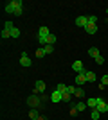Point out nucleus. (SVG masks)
Masks as SVG:
<instances>
[{"mask_svg":"<svg viewBox=\"0 0 108 120\" xmlns=\"http://www.w3.org/2000/svg\"><path fill=\"white\" fill-rule=\"evenodd\" d=\"M22 5H24V2H22V0H11V2H7V4L4 5V11L7 13V15H15L16 9H18V7H22Z\"/></svg>","mask_w":108,"mask_h":120,"instance_id":"1","label":"nucleus"},{"mask_svg":"<svg viewBox=\"0 0 108 120\" xmlns=\"http://www.w3.org/2000/svg\"><path fill=\"white\" fill-rule=\"evenodd\" d=\"M41 102H43V100H41V97H38L36 93H32L31 97H27V104L31 106V109H36V108H40Z\"/></svg>","mask_w":108,"mask_h":120,"instance_id":"2","label":"nucleus"},{"mask_svg":"<svg viewBox=\"0 0 108 120\" xmlns=\"http://www.w3.org/2000/svg\"><path fill=\"white\" fill-rule=\"evenodd\" d=\"M96 109H97L99 113H106L108 111V104L101 99V97H97V106H96Z\"/></svg>","mask_w":108,"mask_h":120,"instance_id":"3","label":"nucleus"},{"mask_svg":"<svg viewBox=\"0 0 108 120\" xmlns=\"http://www.w3.org/2000/svg\"><path fill=\"white\" fill-rule=\"evenodd\" d=\"M20 65L22 66H31L32 65V61H31V57H29V54H27V52H22V57H20Z\"/></svg>","mask_w":108,"mask_h":120,"instance_id":"4","label":"nucleus"},{"mask_svg":"<svg viewBox=\"0 0 108 120\" xmlns=\"http://www.w3.org/2000/svg\"><path fill=\"white\" fill-rule=\"evenodd\" d=\"M72 70L76 72V74L87 72V70H85V66H83V61H74V63H72Z\"/></svg>","mask_w":108,"mask_h":120,"instance_id":"5","label":"nucleus"},{"mask_svg":"<svg viewBox=\"0 0 108 120\" xmlns=\"http://www.w3.org/2000/svg\"><path fill=\"white\" fill-rule=\"evenodd\" d=\"M47 90V86L43 81H36V84H34V93H43V91Z\"/></svg>","mask_w":108,"mask_h":120,"instance_id":"6","label":"nucleus"},{"mask_svg":"<svg viewBox=\"0 0 108 120\" xmlns=\"http://www.w3.org/2000/svg\"><path fill=\"white\" fill-rule=\"evenodd\" d=\"M76 25L85 29V27L88 25V16H77V18H76Z\"/></svg>","mask_w":108,"mask_h":120,"instance_id":"7","label":"nucleus"},{"mask_svg":"<svg viewBox=\"0 0 108 120\" xmlns=\"http://www.w3.org/2000/svg\"><path fill=\"white\" fill-rule=\"evenodd\" d=\"M61 99H63V93H61V91L54 90L51 93V102H61Z\"/></svg>","mask_w":108,"mask_h":120,"instance_id":"8","label":"nucleus"},{"mask_svg":"<svg viewBox=\"0 0 108 120\" xmlns=\"http://www.w3.org/2000/svg\"><path fill=\"white\" fill-rule=\"evenodd\" d=\"M85 82H87V75H85V72L76 74V84H77V86H83Z\"/></svg>","mask_w":108,"mask_h":120,"instance_id":"9","label":"nucleus"},{"mask_svg":"<svg viewBox=\"0 0 108 120\" xmlns=\"http://www.w3.org/2000/svg\"><path fill=\"white\" fill-rule=\"evenodd\" d=\"M85 30H87L88 34H96V32H97V23H88L87 27H85Z\"/></svg>","mask_w":108,"mask_h":120,"instance_id":"10","label":"nucleus"},{"mask_svg":"<svg viewBox=\"0 0 108 120\" xmlns=\"http://www.w3.org/2000/svg\"><path fill=\"white\" fill-rule=\"evenodd\" d=\"M87 106L90 109H96V106H97V97H90V99L87 100Z\"/></svg>","mask_w":108,"mask_h":120,"instance_id":"11","label":"nucleus"},{"mask_svg":"<svg viewBox=\"0 0 108 120\" xmlns=\"http://www.w3.org/2000/svg\"><path fill=\"white\" fill-rule=\"evenodd\" d=\"M88 56L96 59L97 56H101V52H99V49H96V47H90V49H88Z\"/></svg>","mask_w":108,"mask_h":120,"instance_id":"12","label":"nucleus"},{"mask_svg":"<svg viewBox=\"0 0 108 120\" xmlns=\"http://www.w3.org/2000/svg\"><path fill=\"white\" fill-rule=\"evenodd\" d=\"M85 75H87V82H94V81L97 79V77H96V74H94L92 70H87V72H85Z\"/></svg>","mask_w":108,"mask_h":120,"instance_id":"13","label":"nucleus"},{"mask_svg":"<svg viewBox=\"0 0 108 120\" xmlns=\"http://www.w3.org/2000/svg\"><path fill=\"white\" fill-rule=\"evenodd\" d=\"M38 34H41V36H49V34H51V32H49V27L41 25L40 29H38Z\"/></svg>","mask_w":108,"mask_h":120,"instance_id":"14","label":"nucleus"},{"mask_svg":"<svg viewBox=\"0 0 108 120\" xmlns=\"http://www.w3.org/2000/svg\"><path fill=\"white\" fill-rule=\"evenodd\" d=\"M88 106H87V102H76V109L77 111H85Z\"/></svg>","mask_w":108,"mask_h":120,"instance_id":"15","label":"nucleus"},{"mask_svg":"<svg viewBox=\"0 0 108 120\" xmlns=\"http://www.w3.org/2000/svg\"><path fill=\"white\" fill-rule=\"evenodd\" d=\"M29 118H31V120H38V118H40L38 111H36V109H31V111H29Z\"/></svg>","mask_w":108,"mask_h":120,"instance_id":"16","label":"nucleus"},{"mask_svg":"<svg viewBox=\"0 0 108 120\" xmlns=\"http://www.w3.org/2000/svg\"><path fill=\"white\" fill-rule=\"evenodd\" d=\"M67 88H68V86H67V84H63V82H60V84L56 86V90H58V91H61V93H65V91H67Z\"/></svg>","mask_w":108,"mask_h":120,"instance_id":"17","label":"nucleus"},{"mask_svg":"<svg viewBox=\"0 0 108 120\" xmlns=\"http://www.w3.org/2000/svg\"><path fill=\"white\" fill-rule=\"evenodd\" d=\"M11 38H20V29L18 27H15V29L11 30Z\"/></svg>","mask_w":108,"mask_h":120,"instance_id":"18","label":"nucleus"},{"mask_svg":"<svg viewBox=\"0 0 108 120\" xmlns=\"http://www.w3.org/2000/svg\"><path fill=\"white\" fill-rule=\"evenodd\" d=\"M43 56H47V54H45V50H43V47H41V49L36 50V57H38V59H41Z\"/></svg>","mask_w":108,"mask_h":120,"instance_id":"19","label":"nucleus"},{"mask_svg":"<svg viewBox=\"0 0 108 120\" xmlns=\"http://www.w3.org/2000/svg\"><path fill=\"white\" fill-rule=\"evenodd\" d=\"M4 29H5V30H9V32H11V30L15 29V25H13V22H5V23H4Z\"/></svg>","mask_w":108,"mask_h":120,"instance_id":"20","label":"nucleus"},{"mask_svg":"<svg viewBox=\"0 0 108 120\" xmlns=\"http://www.w3.org/2000/svg\"><path fill=\"white\" fill-rule=\"evenodd\" d=\"M76 97H85V90H83L81 86H77V88H76Z\"/></svg>","mask_w":108,"mask_h":120,"instance_id":"21","label":"nucleus"},{"mask_svg":"<svg viewBox=\"0 0 108 120\" xmlns=\"http://www.w3.org/2000/svg\"><path fill=\"white\" fill-rule=\"evenodd\" d=\"M43 50H45V54H52V52H54V45H45Z\"/></svg>","mask_w":108,"mask_h":120,"instance_id":"22","label":"nucleus"},{"mask_svg":"<svg viewBox=\"0 0 108 120\" xmlns=\"http://www.w3.org/2000/svg\"><path fill=\"white\" fill-rule=\"evenodd\" d=\"M56 43V36L54 34H49V40H47V45H54Z\"/></svg>","mask_w":108,"mask_h":120,"instance_id":"23","label":"nucleus"},{"mask_svg":"<svg viewBox=\"0 0 108 120\" xmlns=\"http://www.w3.org/2000/svg\"><path fill=\"white\" fill-rule=\"evenodd\" d=\"M90 116H92V120H99V116H101V113H99L97 109H92V115H90Z\"/></svg>","mask_w":108,"mask_h":120,"instance_id":"24","label":"nucleus"},{"mask_svg":"<svg viewBox=\"0 0 108 120\" xmlns=\"http://www.w3.org/2000/svg\"><path fill=\"white\" fill-rule=\"evenodd\" d=\"M7 38H11V32L5 30V29H2V40H7Z\"/></svg>","mask_w":108,"mask_h":120,"instance_id":"25","label":"nucleus"},{"mask_svg":"<svg viewBox=\"0 0 108 120\" xmlns=\"http://www.w3.org/2000/svg\"><path fill=\"white\" fill-rule=\"evenodd\" d=\"M70 93H67V91H65V93H63V99H61V102H70Z\"/></svg>","mask_w":108,"mask_h":120,"instance_id":"26","label":"nucleus"},{"mask_svg":"<svg viewBox=\"0 0 108 120\" xmlns=\"http://www.w3.org/2000/svg\"><path fill=\"white\" fill-rule=\"evenodd\" d=\"M67 93H70V95H76V86H68V88H67Z\"/></svg>","mask_w":108,"mask_h":120,"instance_id":"27","label":"nucleus"},{"mask_svg":"<svg viewBox=\"0 0 108 120\" xmlns=\"http://www.w3.org/2000/svg\"><path fill=\"white\" fill-rule=\"evenodd\" d=\"M96 63H97V65H104V57L103 56H97V57H96Z\"/></svg>","mask_w":108,"mask_h":120,"instance_id":"28","label":"nucleus"},{"mask_svg":"<svg viewBox=\"0 0 108 120\" xmlns=\"http://www.w3.org/2000/svg\"><path fill=\"white\" fill-rule=\"evenodd\" d=\"M101 84H103V86H108V75H103V77H101Z\"/></svg>","mask_w":108,"mask_h":120,"instance_id":"29","label":"nucleus"},{"mask_svg":"<svg viewBox=\"0 0 108 120\" xmlns=\"http://www.w3.org/2000/svg\"><path fill=\"white\" fill-rule=\"evenodd\" d=\"M96 22H97V16H96V15L88 16V23H96Z\"/></svg>","mask_w":108,"mask_h":120,"instance_id":"30","label":"nucleus"},{"mask_svg":"<svg viewBox=\"0 0 108 120\" xmlns=\"http://www.w3.org/2000/svg\"><path fill=\"white\" fill-rule=\"evenodd\" d=\"M22 13H24V7H18L16 13H15V16H22Z\"/></svg>","mask_w":108,"mask_h":120,"instance_id":"31","label":"nucleus"},{"mask_svg":"<svg viewBox=\"0 0 108 120\" xmlns=\"http://www.w3.org/2000/svg\"><path fill=\"white\" fill-rule=\"evenodd\" d=\"M77 113H79V111L76 109V104H74V108H72V109H70V115H77Z\"/></svg>","mask_w":108,"mask_h":120,"instance_id":"32","label":"nucleus"},{"mask_svg":"<svg viewBox=\"0 0 108 120\" xmlns=\"http://www.w3.org/2000/svg\"><path fill=\"white\" fill-rule=\"evenodd\" d=\"M38 120H45V118H43V116H40V118H38Z\"/></svg>","mask_w":108,"mask_h":120,"instance_id":"33","label":"nucleus"},{"mask_svg":"<svg viewBox=\"0 0 108 120\" xmlns=\"http://www.w3.org/2000/svg\"><path fill=\"white\" fill-rule=\"evenodd\" d=\"M106 15H108V7H106Z\"/></svg>","mask_w":108,"mask_h":120,"instance_id":"34","label":"nucleus"}]
</instances>
